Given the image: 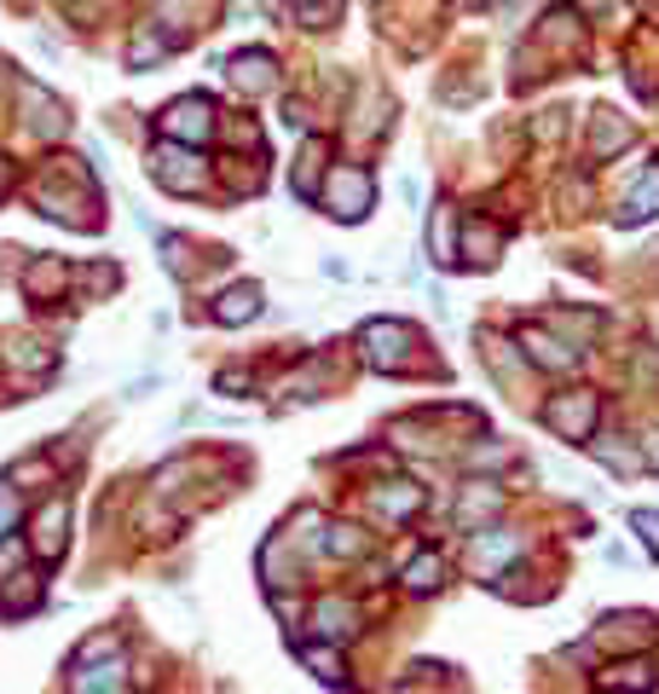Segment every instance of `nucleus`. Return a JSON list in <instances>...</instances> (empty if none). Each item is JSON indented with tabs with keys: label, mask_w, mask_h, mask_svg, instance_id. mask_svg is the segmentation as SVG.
Listing matches in <instances>:
<instances>
[{
	"label": "nucleus",
	"mask_w": 659,
	"mask_h": 694,
	"mask_svg": "<svg viewBox=\"0 0 659 694\" xmlns=\"http://www.w3.org/2000/svg\"><path fill=\"white\" fill-rule=\"evenodd\" d=\"M370 197H377V186H370L365 169H330L324 192H319V203H324L336 220H359V215L370 209Z\"/></svg>",
	"instance_id": "1"
},
{
	"label": "nucleus",
	"mask_w": 659,
	"mask_h": 694,
	"mask_svg": "<svg viewBox=\"0 0 659 694\" xmlns=\"http://www.w3.org/2000/svg\"><path fill=\"white\" fill-rule=\"evenodd\" d=\"M151 169L169 192H203L209 186V162H197V151H180V146H157Z\"/></svg>",
	"instance_id": "2"
},
{
	"label": "nucleus",
	"mask_w": 659,
	"mask_h": 694,
	"mask_svg": "<svg viewBox=\"0 0 659 694\" xmlns=\"http://www.w3.org/2000/svg\"><path fill=\"white\" fill-rule=\"evenodd\" d=\"M544 423L562 440H590V428H596V394H555L544 405Z\"/></svg>",
	"instance_id": "3"
},
{
	"label": "nucleus",
	"mask_w": 659,
	"mask_h": 694,
	"mask_svg": "<svg viewBox=\"0 0 659 694\" xmlns=\"http://www.w3.org/2000/svg\"><path fill=\"white\" fill-rule=\"evenodd\" d=\"M365 359L377 365V371H400V365L411 359V331L405 324H388V319H377V324H365Z\"/></svg>",
	"instance_id": "4"
},
{
	"label": "nucleus",
	"mask_w": 659,
	"mask_h": 694,
	"mask_svg": "<svg viewBox=\"0 0 659 694\" xmlns=\"http://www.w3.org/2000/svg\"><path fill=\"white\" fill-rule=\"evenodd\" d=\"M65 527H70V498H47L41 516H35V556L41 562L65 556Z\"/></svg>",
	"instance_id": "5"
},
{
	"label": "nucleus",
	"mask_w": 659,
	"mask_h": 694,
	"mask_svg": "<svg viewBox=\"0 0 659 694\" xmlns=\"http://www.w3.org/2000/svg\"><path fill=\"white\" fill-rule=\"evenodd\" d=\"M209 128H215V111L203 105V99H180V105L162 116V134L180 139V146H197V139H209Z\"/></svg>",
	"instance_id": "6"
},
{
	"label": "nucleus",
	"mask_w": 659,
	"mask_h": 694,
	"mask_svg": "<svg viewBox=\"0 0 659 694\" xmlns=\"http://www.w3.org/2000/svg\"><path fill=\"white\" fill-rule=\"evenodd\" d=\"M509 556H521V533H486V539L469 544V567H475V574H486V579L498 574Z\"/></svg>",
	"instance_id": "7"
},
{
	"label": "nucleus",
	"mask_w": 659,
	"mask_h": 694,
	"mask_svg": "<svg viewBox=\"0 0 659 694\" xmlns=\"http://www.w3.org/2000/svg\"><path fill=\"white\" fill-rule=\"evenodd\" d=\"M122 689V655L116 660H88L70 678V694H116Z\"/></svg>",
	"instance_id": "8"
},
{
	"label": "nucleus",
	"mask_w": 659,
	"mask_h": 694,
	"mask_svg": "<svg viewBox=\"0 0 659 694\" xmlns=\"http://www.w3.org/2000/svg\"><path fill=\"white\" fill-rule=\"evenodd\" d=\"M232 81H238L243 93H266V88L278 81V65H273L266 53H238V58H232Z\"/></svg>",
	"instance_id": "9"
},
{
	"label": "nucleus",
	"mask_w": 659,
	"mask_h": 694,
	"mask_svg": "<svg viewBox=\"0 0 659 694\" xmlns=\"http://www.w3.org/2000/svg\"><path fill=\"white\" fill-rule=\"evenodd\" d=\"M498 509H504V493H498V486H463V504H458V527H481L486 516H498Z\"/></svg>",
	"instance_id": "10"
},
{
	"label": "nucleus",
	"mask_w": 659,
	"mask_h": 694,
	"mask_svg": "<svg viewBox=\"0 0 659 694\" xmlns=\"http://www.w3.org/2000/svg\"><path fill=\"white\" fill-rule=\"evenodd\" d=\"M521 347H527V359L544 365V371H573V365H579V354H573L567 342H555V336H544V331H527Z\"/></svg>",
	"instance_id": "11"
},
{
	"label": "nucleus",
	"mask_w": 659,
	"mask_h": 694,
	"mask_svg": "<svg viewBox=\"0 0 659 694\" xmlns=\"http://www.w3.org/2000/svg\"><path fill=\"white\" fill-rule=\"evenodd\" d=\"M654 215H659V169H648L643 180H636V192L625 197L620 220H625V227H636V220H654Z\"/></svg>",
	"instance_id": "12"
},
{
	"label": "nucleus",
	"mask_w": 659,
	"mask_h": 694,
	"mask_svg": "<svg viewBox=\"0 0 659 694\" xmlns=\"http://www.w3.org/2000/svg\"><path fill=\"white\" fill-rule=\"evenodd\" d=\"M602 694H648L654 689V666H613V671H602V683H596Z\"/></svg>",
	"instance_id": "13"
},
{
	"label": "nucleus",
	"mask_w": 659,
	"mask_h": 694,
	"mask_svg": "<svg viewBox=\"0 0 659 694\" xmlns=\"http://www.w3.org/2000/svg\"><path fill=\"white\" fill-rule=\"evenodd\" d=\"M255 313H261V284H238V290H226L220 308H215L220 324H243V319H255Z\"/></svg>",
	"instance_id": "14"
},
{
	"label": "nucleus",
	"mask_w": 659,
	"mask_h": 694,
	"mask_svg": "<svg viewBox=\"0 0 659 694\" xmlns=\"http://www.w3.org/2000/svg\"><path fill=\"white\" fill-rule=\"evenodd\" d=\"M313 620H319V637H330V643H342V637H347V631H354V608H347L342 597H324Z\"/></svg>",
	"instance_id": "15"
},
{
	"label": "nucleus",
	"mask_w": 659,
	"mask_h": 694,
	"mask_svg": "<svg viewBox=\"0 0 659 694\" xmlns=\"http://www.w3.org/2000/svg\"><path fill=\"white\" fill-rule=\"evenodd\" d=\"M370 504H377V516H394L400 521V516H411V509L423 504V493H417V486H405V481H394V486H382Z\"/></svg>",
	"instance_id": "16"
},
{
	"label": "nucleus",
	"mask_w": 659,
	"mask_h": 694,
	"mask_svg": "<svg viewBox=\"0 0 659 694\" xmlns=\"http://www.w3.org/2000/svg\"><path fill=\"white\" fill-rule=\"evenodd\" d=\"M24 105L35 111V128H41V134H58V128H65V122H58V116H65V111H58V99H53V93H41L35 81L24 88Z\"/></svg>",
	"instance_id": "17"
},
{
	"label": "nucleus",
	"mask_w": 659,
	"mask_h": 694,
	"mask_svg": "<svg viewBox=\"0 0 659 694\" xmlns=\"http://www.w3.org/2000/svg\"><path fill=\"white\" fill-rule=\"evenodd\" d=\"M440 579H446V562L435 556V550H423V556L405 567V585H411V590H435Z\"/></svg>",
	"instance_id": "18"
},
{
	"label": "nucleus",
	"mask_w": 659,
	"mask_h": 694,
	"mask_svg": "<svg viewBox=\"0 0 659 694\" xmlns=\"http://www.w3.org/2000/svg\"><path fill=\"white\" fill-rule=\"evenodd\" d=\"M319 550H324V556H359V550H365V539H359V527H324V539H319Z\"/></svg>",
	"instance_id": "19"
},
{
	"label": "nucleus",
	"mask_w": 659,
	"mask_h": 694,
	"mask_svg": "<svg viewBox=\"0 0 659 694\" xmlns=\"http://www.w3.org/2000/svg\"><path fill=\"white\" fill-rule=\"evenodd\" d=\"M463 261H469V267H486V261H498V232L469 227V238H463Z\"/></svg>",
	"instance_id": "20"
},
{
	"label": "nucleus",
	"mask_w": 659,
	"mask_h": 694,
	"mask_svg": "<svg viewBox=\"0 0 659 694\" xmlns=\"http://www.w3.org/2000/svg\"><path fill=\"white\" fill-rule=\"evenodd\" d=\"M596 458H602L608 469H620V475L643 469V452H631V446H620V440H596Z\"/></svg>",
	"instance_id": "21"
},
{
	"label": "nucleus",
	"mask_w": 659,
	"mask_h": 694,
	"mask_svg": "<svg viewBox=\"0 0 659 694\" xmlns=\"http://www.w3.org/2000/svg\"><path fill=\"white\" fill-rule=\"evenodd\" d=\"M266 585H273V590H284V585H290V556H284V544H266Z\"/></svg>",
	"instance_id": "22"
},
{
	"label": "nucleus",
	"mask_w": 659,
	"mask_h": 694,
	"mask_svg": "<svg viewBox=\"0 0 659 694\" xmlns=\"http://www.w3.org/2000/svg\"><path fill=\"white\" fill-rule=\"evenodd\" d=\"M12 365H30V371H47V365H53V354H41L35 342H18V347H12Z\"/></svg>",
	"instance_id": "23"
},
{
	"label": "nucleus",
	"mask_w": 659,
	"mask_h": 694,
	"mask_svg": "<svg viewBox=\"0 0 659 694\" xmlns=\"http://www.w3.org/2000/svg\"><path fill=\"white\" fill-rule=\"evenodd\" d=\"M631 527H636V533L648 539V550L659 556V509H636V521H631Z\"/></svg>",
	"instance_id": "24"
},
{
	"label": "nucleus",
	"mask_w": 659,
	"mask_h": 694,
	"mask_svg": "<svg viewBox=\"0 0 659 694\" xmlns=\"http://www.w3.org/2000/svg\"><path fill=\"white\" fill-rule=\"evenodd\" d=\"M58 278H65V267H58V261H41V267H35L24 284H30V290H53Z\"/></svg>",
	"instance_id": "25"
},
{
	"label": "nucleus",
	"mask_w": 659,
	"mask_h": 694,
	"mask_svg": "<svg viewBox=\"0 0 659 694\" xmlns=\"http://www.w3.org/2000/svg\"><path fill=\"white\" fill-rule=\"evenodd\" d=\"M12 527H18V498H12V486L0 481V539H7Z\"/></svg>",
	"instance_id": "26"
},
{
	"label": "nucleus",
	"mask_w": 659,
	"mask_h": 694,
	"mask_svg": "<svg viewBox=\"0 0 659 694\" xmlns=\"http://www.w3.org/2000/svg\"><path fill=\"white\" fill-rule=\"evenodd\" d=\"M157 53H169V41H157V35H139L128 58H134V65H151V58H157Z\"/></svg>",
	"instance_id": "27"
},
{
	"label": "nucleus",
	"mask_w": 659,
	"mask_h": 694,
	"mask_svg": "<svg viewBox=\"0 0 659 694\" xmlns=\"http://www.w3.org/2000/svg\"><path fill=\"white\" fill-rule=\"evenodd\" d=\"M307 660L319 666V678H324V683H336V678H342V666H336V655H330V648H307Z\"/></svg>",
	"instance_id": "28"
},
{
	"label": "nucleus",
	"mask_w": 659,
	"mask_h": 694,
	"mask_svg": "<svg viewBox=\"0 0 659 694\" xmlns=\"http://www.w3.org/2000/svg\"><path fill=\"white\" fill-rule=\"evenodd\" d=\"M620 139H625V128H620V122H602V134H596V151H613V146H620Z\"/></svg>",
	"instance_id": "29"
},
{
	"label": "nucleus",
	"mask_w": 659,
	"mask_h": 694,
	"mask_svg": "<svg viewBox=\"0 0 659 694\" xmlns=\"http://www.w3.org/2000/svg\"><path fill=\"white\" fill-rule=\"evenodd\" d=\"M116 655V637H93V643H81V660H105Z\"/></svg>",
	"instance_id": "30"
},
{
	"label": "nucleus",
	"mask_w": 659,
	"mask_h": 694,
	"mask_svg": "<svg viewBox=\"0 0 659 694\" xmlns=\"http://www.w3.org/2000/svg\"><path fill=\"white\" fill-rule=\"evenodd\" d=\"M643 463H648V469H659V435H648V452H643Z\"/></svg>",
	"instance_id": "31"
},
{
	"label": "nucleus",
	"mask_w": 659,
	"mask_h": 694,
	"mask_svg": "<svg viewBox=\"0 0 659 694\" xmlns=\"http://www.w3.org/2000/svg\"><path fill=\"white\" fill-rule=\"evenodd\" d=\"M12 562H18V544H0V574H7Z\"/></svg>",
	"instance_id": "32"
}]
</instances>
